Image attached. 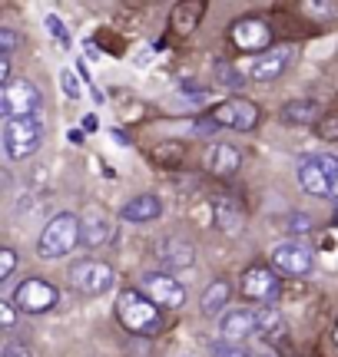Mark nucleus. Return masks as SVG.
Returning <instances> with one entry per match:
<instances>
[{
  "label": "nucleus",
  "mask_w": 338,
  "mask_h": 357,
  "mask_svg": "<svg viewBox=\"0 0 338 357\" xmlns=\"http://www.w3.org/2000/svg\"><path fill=\"white\" fill-rule=\"evenodd\" d=\"M83 242V229H80V218L73 212H60L53 215L37 238V255L43 261H57V258H66L77 245Z\"/></svg>",
  "instance_id": "1"
},
{
  "label": "nucleus",
  "mask_w": 338,
  "mask_h": 357,
  "mask_svg": "<svg viewBox=\"0 0 338 357\" xmlns=\"http://www.w3.org/2000/svg\"><path fill=\"white\" fill-rule=\"evenodd\" d=\"M117 318H119V324H123L126 331L143 334V337H149V334H156L159 328H163V314H159V307L153 305L140 288H123V291H119Z\"/></svg>",
  "instance_id": "2"
},
{
  "label": "nucleus",
  "mask_w": 338,
  "mask_h": 357,
  "mask_svg": "<svg viewBox=\"0 0 338 357\" xmlns=\"http://www.w3.org/2000/svg\"><path fill=\"white\" fill-rule=\"evenodd\" d=\"M40 142H43V123H40V116L3 123V159L7 162L30 159L40 149Z\"/></svg>",
  "instance_id": "3"
},
{
  "label": "nucleus",
  "mask_w": 338,
  "mask_h": 357,
  "mask_svg": "<svg viewBox=\"0 0 338 357\" xmlns=\"http://www.w3.org/2000/svg\"><path fill=\"white\" fill-rule=\"evenodd\" d=\"M70 284H73V291L87 294V298H100V294H106L117 284V271L106 261L87 258V261H77L70 268Z\"/></svg>",
  "instance_id": "4"
},
{
  "label": "nucleus",
  "mask_w": 338,
  "mask_h": 357,
  "mask_svg": "<svg viewBox=\"0 0 338 357\" xmlns=\"http://www.w3.org/2000/svg\"><path fill=\"white\" fill-rule=\"evenodd\" d=\"M40 109V89L30 79H13L10 86H3L0 93V113L3 119H27V116H37Z\"/></svg>",
  "instance_id": "5"
},
{
  "label": "nucleus",
  "mask_w": 338,
  "mask_h": 357,
  "mask_svg": "<svg viewBox=\"0 0 338 357\" xmlns=\"http://www.w3.org/2000/svg\"><path fill=\"white\" fill-rule=\"evenodd\" d=\"M57 301H60V291L47 278H27L13 291V305L24 314H47V311L57 307Z\"/></svg>",
  "instance_id": "6"
},
{
  "label": "nucleus",
  "mask_w": 338,
  "mask_h": 357,
  "mask_svg": "<svg viewBox=\"0 0 338 357\" xmlns=\"http://www.w3.org/2000/svg\"><path fill=\"white\" fill-rule=\"evenodd\" d=\"M140 291L156 307H182L186 305V284L176 281V275H169V271H146L143 281H140Z\"/></svg>",
  "instance_id": "7"
},
{
  "label": "nucleus",
  "mask_w": 338,
  "mask_h": 357,
  "mask_svg": "<svg viewBox=\"0 0 338 357\" xmlns=\"http://www.w3.org/2000/svg\"><path fill=\"white\" fill-rule=\"evenodd\" d=\"M272 268L279 275H288V278H302V275H309L315 265V255L305 248L302 242L295 238H286V242H279L272 248V255H269Z\"/></svg>",
  "instance_id": "8"
},
{
  "label": "nucleus",
  "mask_w": 338,
  "mask_h": 357,
  "mask_svg": "<svg viewBox=\"0 0 338 357\" xmlns=\"http://www.w3.org/2000/svg\"><path fill=\"white\" fill-rule=\"evenodd\" d=\"M229 40H233L235 50H246V53H265L272 50V26L259 20V17H246V20H235L229 26Z\"/></svg>",
  "instance_id": "9"
},
{
  "label": "nucleus",
  "mask_w": 338,
  "mask_h": 357,
  "mask_svg": "<svg viewBox=\"0 0 338 357\" xmlns=\"http://www.w3.org/2000/svg\"><path fill=\"white\" fill-rule=\"evenodd\" d=\"M279 271L275 268H265V265H252L242 271L239 278V294L249 298V301H272L279 294Z\"/></svg>",
  "instance_id": "10"
},
{
  "label": "nucleus",
  "mask_w": 338,
  "mask_h": 357,
  "mask_svg": "<svg viewBox=\"0 0 338 357\" xmlns=\"http://www.w3.org/2000/svg\"><path fill=\"white\" fill-rule=\"evenodd\" d=\"M295 60V47L292 43H282V47H272V50H265L256 56V63L249 66V79H256V83H272L286 73L288 66Z\"/></svg>",
  "instance_id": "11"
},
{
  "label": "nucleus",
  "mask_w": 338,
  "mask_h": 357,
  "mask_svg": "<svg viewBox=\"0 0 338 357\" xmlns=\"http://www.w3.org/2000/svg\"><path fill=\"white\" fill-rule=\"evenodd\" d=\"M209 116H212L219 126L239 129V132H252V129H256V123H259V106L235 96V100L219 102V106H216V109H212Z\"/></svg>",
  "instance_id": "12"
},
{
  "label": "nucleus",
  "mask_w": 338,
  "mask_h": 357,
  "mask_svg": "<svg viewBox=\"0 0 338 357\" xmlns=\"http://www.w3.org/2000/svg\"><path fill=\"white\" fill-rule=\"evenodd\" d=\"M219 341H229V344H246L252 334H259V321H256V311H246V307H235V311H226L219 321Z\"/></svg>",
  "instance_id": "13"
},
{
  "label": "nucleus",
  "mask_w": 338,
  "mask_h": 357,
  "mask_svg": "<svg viewBox=\"0 0 338 357\" xmlns=\"http://www.w3.org/2000/svg\"><path fill=\"white\" fill-rule=\"evenodd\" d=\"M156 258H159V271H182V268H193L196 265V248L193 242H186V238H163L156 245Z\"/></svg>",
  "instance_id": "14"
},
{
  "label": "nucleus",
  "mask_w": 338,
  "mask_h": 357,
  "mask_svg": "<svg viewBox=\"0 0 338 357\" xmlns=\"http://www.w3.org/2000/svg\"><path fill=\"white\" fill-rule=\"evenodd\" d=\"M203 166H206V172H212V176H233V172H239V166H242V153L235 149L233 142H212L206 149V155H203Z\"/></svg>",
  "instance_id": "15"
},
{
  "label": "nucleus",
  "mask_w": 338,
  "mask_h": 357,
  "mask_svg": "<svg viewBox=\"0 0 338 357\" xmlns=\"http://www.w3.org/2000/svg\"><path fill=\"white\" fill-rule=\"evenodd\" d=\"M299 185L315 199H332V176L318 166L315 155H302L299 159Z\"/></svg>",
  "instance_id": "16"
},
{
  "label": "nucleus",
  "mask_w": 338,
  "mask_h": 357,
  "mask_svg": "<svg viewBox=\"0 0 338 357\" xmlns=\"http://www.w3.org/2000/svg\"><path fill=\"white\" fill-rule=\"evenodd\" d=\"M212 222H216V229H222L226 235L242 231L246 212H242L239 199H233V195H216V199H212Z\"/></svg>",
  "instance_id": "17"
},
{
  "label": "nucleus",
  "mask_w": 338,
  "mask_h": 357,
  "mask_svg": "<svg viewBox=\"0 0 338 357\" xmlns=\"http://www.w3.org/2000/svg\"><path fill=\"white\" fill-rule=\"evenodd\" d=\"M80 229H83V245L87 248H100L113 238V218L100 212V208H87L80 218Z\"/></svg>",
  "instance_id": "18"
},
{
  "label": "nucleus",
  "mask_w": 338,
  "mask_h": 357,
  "mask_svg": "<svg viewBox=\"0 0 338 357\" xmlns=\"http://www.w3.org/2000/svg\"><path fill=\"white\" fill-rule=\"evenodd\" d=\"M163 215V199L159 195H136L130 202H123L119 218L123 222H153Z\"/></svg>",
  "instance_id": "19"
},
{
  "label": "nucleus",
  "mask_w": 338,
  "mask_h": 357,
  "mask_svg": "<svg viewBox=\"0 0 338 357\" xmlns=\"http://www.w3.org/2000/svg\"><path fill=\"white\" fill-rule=\"evenodd\" d=\"M318 116H322V106L315 100H292L279 109V119H282L286 126H309Z\"/></svg>",
  "instance_id": "20"
},
{
  "label": "nucleus",
  "mask_w": 338,
  "mask_h": 357,
  "mask_svg": "<svg viewBox=\"0 0 338 357\" xmlns=\"http://www.w3.org/2000/svg\"><path fill=\"white\" fill-rule=\"evenodd\" d=\"M229 298H233V284L229 281H212L203 291V298H199V311L212 318V314H219L222 307L229 305Z\"/></svg>",
  "instance_id": "21"
},
{
  "label": "nucleus",
  "mask_w": 338,
  "mask_h": 357,
  "mask_svg": "<svg viewBox=\"0 0 338 357\" xmlns=\"http://www.w3.org/2000/svg\"><path fill=\"white\" fill-rule=\"evenodd\" d=\"M256 321H259V334L269 341V347L279 344L286 337V318L275 311V307H259L256 311Z\"/></svg>",
  "instance_id": "22"
},
{
  "label": "nucleus",
  "mask_w": 338,
  "mask_h": 357,
  "mask_svg": "<svg viewBox=\"0 0 338 357\" xmlns=\"http://www.w3.org/2000/svg\"><path fill=\"white\" fill-rule=\"evenodd\" d=\"M203 10H206V3L203 0H193V3H179L176 10H172V30L176 33H193L196 24H199V17H203Z\"/></svg>",
  "instance_id": "23"
},
{
  "label": "nucleus",
  "mask_w": 338,
  "mask_h": 357,
  "mask_svg": "<svg viewBox=\"0 0 338 357\" xmlns=\"http://www.w3.org/2000/svg\"><path fill=\"white\" fill-rule=\"evenodd\" d=\"M216 79H219L222 86H229V89L246 86V73H239L233 63H216Z\"/></svg>",
  "instance_id": "24"
},
{
  "label": "nucleus",
  "mask_w": 338,
  "mask_h": 357,
  "mask_svg": "<svg viewBox=\"0 0 338 357\" xmlns=\"http://www.w3.org/2000/svg\"><path fill=\"white\" fill-rule=\"evenodd\" d=\"M212 357H252L246 344H229V341H216V344H209Z\"/></svg>",
  "instance_id": "25"
},
{
  "label": "nucleus",
  "mask_w": 338,
  "mask_h": 357,
  "mask_svg": "<svg viewBox=\"0 0 338 357\" xmlns=\"http://www.w3.org/2000/svg\"><path fill=\"white\" fill-rule=\"evenodd\" d=\"M182 149L179 142H163V146H156V159L159 162H166V166H176V162H182Z\"/></svg>",
  "instance_id": "26"
},
{
  "label": "nucleus",
  "mask_w": 338,
  "mask_h": 357,
  "mask_svg": "<svg viewBox=\"0 0 338 357\" xmlns=\"http://www.w3.org/2000/svg\"><path fill=\"white\" fill-rule=\"evenodd\" d=\"M43 26H47V33H53V37L60 40L64 47H70V33H66V26H64V20L57 17V13H47L43 17Z\"/></svg>",
  "instance_id": "27"
},
{
  "label": "nucleus",
  "mask_w": 338,
  "mask_h": 357,
  "mask_svg": "<svg viewBox=\"0 0 338 357\" xmlns=\"http://www.w3.org/2000/svg\"><path fill=\"white\" fill-rule=\"evenodd\" d=\"M302 10L315 13V20H332V17H335V7L325 3V0H318V3H315V0H305V3H302Z\"/></svg>",
  "instance_id": "28"
},
{
  "label": "nucleus",
  "mask_w": 338,
  "mask_h": 357,
  "mask_svg": "<svg viewBox=\"0 0 338 357\" xmlns=\"http://www.w3.org/2000/svg\"><path fill=\"white\" fill-rule=\"evenodd\" d=\"M17 271V252L13 248H3L0 252V281H7Z\"/></svg>",
  "instance_id": "29"
},
{
  "label": "nucleus",
  "mask_w": 338,
  "mask_h": 357,
  "mask_svg": "<svg viewBox=\"0 0 338 357\" xmlns=\"http://www.w3.org/2000/svg\"><path fill=\"white\" fill-rule=\"evenodd\" d=\"M60 86H64V93L70 100H80V79L73 70H64V73H60Z\"/></svg>",
  "instance_id": "30"
},
{
  "label": "nucleus",
  "mask_w": 338,
  "mask_h": 357,
  "mask_svg": "<svg viewBox=\"0 0 338 357\" xmlns=\"http://www.w3.org/2000/svg\"><path fill=\"white\" fill-rule=\"evenodd\" d=\"M13 321H17V305H13V301H0V328L10 331Z\"/></svg>",
  "instance_id": "31"
},
{
  "label": "nucleus",
  "mask_w": 338,
  "mask_h": 357,
  "mask_svg": "<svg viewBox=\"0 0 338 357\" xmlns=\"http://www.w3.org/2000/svg\"><path fill=\"white\" fill-rule=\"evenodd\" d=\"M17 43H20V37L13 33L10 26H0V50L7 53V56H10V53H13V47H17Z\"/></svg>",
  "instance_id": "32"
},
{
  "label": "nucleus",
  "mask_w": 338,
  "mask_h": 357,
  "mask_svg": "<svg viewBox=\"0 0 338 357\" xmlns=\"http://www.w3.org/2000/svg\"><path fill=\"white\" fill-rule=\"evenodd\" d=\"M0 357H34V354H30V347H27L24 341H7Z\"/></svg>",
  "instance_id": "33"
},
{
  "label": "nucleus",
  "mask_w": 338,
  "mask_h": 357,
  "mask_svg": "<svg viewBox=\"0 0 338 357\" xmlns=\"http://www.w3.org/2000/svg\"><path fill=\"white\" fill-rule=\"evenodd\" d=\"M318 136L322 139H338V116H328L325 123L318 126Z\"/></svg>",
  "instance_id": "34"
},
{
  "label": "nucleus",
  "mask_w": 338,
  "mask_h": 357,
  "mask_svg": "<svg viewBox=\"0 0 338 357\" xmlns=\"http://www.w3.org/2000/svg\"><path fill=\"white\" fill-rule=\"evenodd\" d=\"M0 83H3V86L13 83V66H10V56H7V53H0Z\"/></svg>",
  "instance_id": "35"
},
{
  "label": "nucleus",
  "mask_w": 338,
  "mask_h": 357,
  "mask_svg": "<svg viewBox=\"0 0 338 357\" xmlns=\"http://www.w3.org/2000/svg\"><path fill=\"white\" fill-rule=\"evenodd\" d=\"M292 231H295V235H305V231H312V229H309V218L295 212V215H292Z\"/></svg>",
  "instance_id": "36"
},
{
  "label": "nucleus",
  "mask_w": 338,
  "mask_h": 357,
  "mask_svg": "<svg viewBox=\"0 0 338 357\" xmlns=\"http://www.w3.org/2000/svg\"><path fill=\"white\" fill-rule=\"evenodd\" d=\"M209 100V93H203V89H199V93H186V96H182V102H186V106H199V102H206Z\"/></svg>",
  "instance_id": "37"
},
{
  "label": "nucleus",
  "mask_w": 338,
  "mask_h": 357,
  "mask_svg": "<svg viewBox=\"0 0 338 357\" xmlns=\"http://www.w3.org/2000/svg\"><path fill=\"white\" fill-rule=\"evenodd\" d=\"M83 126H87V132H93V129H96V116H87V119H83Z\"/></svg>",
  "instance_id": "38"
},
{
  "label": "nucleus",
  "mask_w": 338,
  "mask_h": 357,
  "mask_svg": "<svg viewBox=\"0 0 338 357\" xmlns=\"http://www.w3.org/2000/svg\"><path fill=\"white\" fill-rule=\"evenodd\" d=\"M332 199H335V202H338V172H335V176H332Z\"/></svg>",
  "instance_id": "39"
},
{
  "label": "nucleus",
  "mask_w": 338,
  "mask_h": 357,
  "mask_svg": "<svg viewBox=\"0 0 338 357\" xmlns=\"http://www.w3.org/2000/svg\"><path fill=\"white\" fill-rule=\"evenodd\" d=\"M256 357H279V354H275L272 347H265V351H262V354H256Z\"/></svg>",
  "instance_id": "40"
},
{
  "label": "nucleus",
  "mask_w": 338,
  "mask_h": 357,
  "mask_svg": "<svg viewBox=\"0 0 338 357\" xmlns=\"http://www.w3.org/2000/svg\"><path fill=\"white\" fill-rule=\"evenodd\" d=\"M335 341H338V324H335Z\"/></svg>",
  "instance_id": "41"
},
{
  "label": "nucleus",
  "mask_w": 338,
  "mask_h": 357,
  "mask_svg": "<svg viewBox=\"0 0 338 357\" xmlns=\"http://www.w3.org/2000/svg\"><path fill=\"white\" fill-rule=\"evenodd\" d=\"M335 222H338V208H335Z\"/></svg>",
  "instance_id": "42"
}]
</instances>
